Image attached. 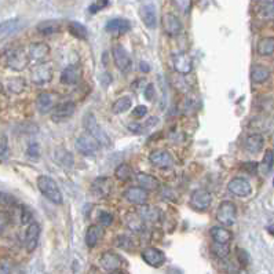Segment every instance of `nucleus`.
Returning <instances> with one entry per match:
<instances>
[{
  "mask_svg": "<svg viewBox=\"0 0 274 274\" xmlns=\"http://www.w3.org/2000/svg\"><path fill=\"white\" fill-rule=\"evenodd\" d=\"M31 62L29 54H27L22 49H11L5 51L0 55V65L6 66L13 71H24Z\"/></svg>",
  "mask_w": 274,
  "mask_h": 274,
  "instance_id": "nucleus-1",
  "label": "nucleus"
},
{
  "mask_svg": "<svg viewBox=\"0 0 274 274\" xmlns=\"http://www.w3.org/2000/svg\"><path fill=\"white\" fill-rule=\"evenodd\" d=\"M38 187L40 193L43 194L44 197L47 198L49 201L53 204L61 205L64 201L62 193L60 190V186L57 185V182L51 178V176L42 175L38 178Z\"/></svg>",
  "mask_w": 274,
  "mask_h": 274,
  "instance_id": "nucleus-2",
  "label": "nucleus"
},
{
  "mask_svg": "<svg viewBox=\"0 0 274 274\" xmlns=\"http://www.w3.org/2000/svg\"><path fill=\"white\" fill-rule=\"evenodd\" d=\"M83 123H84V128L87 130L88 134H91L97 141L99 142V145H102V146H106V148H109L110 146V138L105 134V131L101 128V126L98 124V121H97V117L94 113L91 112H88L84 116V119H83Z\"/></svg>",
  "mask_w": 274,
  "mask_h": 274,
  "instance_id": "nucleus-3",
  "label": "nucleus"
},
{
  "mask_svg": "<svg viewBox=\"0 0 274 274\" xmlns=\"http://www.w3.org/2000/svg\"><path fill=\"white\" fill-rule=\"evenodd\" d=\"M237 218V207L231 201H223L216 209V220L223 226H233Z\"/></svg>",
  "mask_w": 274,
  "mask_h": 274,
  "instance_id": "nucleus-4",
  "label": "nucleus"
},
{
  "mask_svg": "<svg viewBox=\"0 0 274 274\" xmlns=\"http://www.w3.org/2000/svg\"><path fill=\"white\" fill-rule=\"evenodd\" d=\"M211 203H212V194L208 190H205V189H196L190 194L189 205L194 211H198V212L205 211V209L209 208Z\"/></svg>",
  "mask_w": 274,
  "mask_h": 274,
  "instance_id": "nucleus-5",
  "label": "nucleus"
},
{
  "mask_svg": "<svg viewBox=\"0 0 274 274\" xmlns=\"http://www.w3.org/2000/svg\"><path fill=\"white\" fill-rule=\"evenodd\" d=\"M76 149L77 152L83 156L91 157L98 152L99 142L91 134H86V135H82L76 139Z\"/></svg>",
  "mask_w": 274,
  "mask_h": 274,
  "instance_id": "nucleus-6",
  "label": "nucleus"
},
{
  "mask_svg": "<svg viewBox=\"0 0 274 274\" xmlns=\"http://www.w3.org/2000/svg\"><path fill=\"white\" fill-rule=\"evenodd\" d=\"M99 264L106 271L116 273L124 266V259L121 258L119 253L113 252V251H106V252L102 253V256L99 259Z\"/></svg>",
  "mask_w": 274,
  "mask_h": 274,
  "instance_id": "nucleus-7",
  "label": "nucleus"
},
{
  "mask_svg": "<svg viewBox=\"0 0 274 274\" xmlns=\"http://www.w3.org/2000/svg\"><path fill=\"white\" fill-rule=\"evenodd\" d=\"M75 112H76V104L72 101L55 105L54 109L51 110V120L55 123H62L75 115Z\"/></svg>",
  "mask_w": 274,
  "mask_h": 274,
  "instance_id": "nucleus-8",
  "label": "nucleus"
},
{
  "mask_svg": "<svg viewBox=\"0 0 274 274\" xmlns=\"http://www.w3.org/2000/svg\"><path fill=\"white\" fill-rule=\"evenodd\" d=\"M149 161L152 163V165L161 168V170H167L174 167V157L168 150L164 149H159V150H153L150 156H149Z\"/></svg>",
  "mask_w": 274,
  "mask_h": 274,
  "instance_id": "nucleus-9",
  "label": "nucleus"
},
{
  "mask_svg": "<svg viewBox=\"0 0 274 274\" xmlns=\"http://www.w3.org/2000/svg\"><path fill=\"white\" fill-rule=\"evenodd\" d=\"M172 66L175 72H178L179 75H189L193 69L192 57L183 51H178L172 54Z\"/></svg>",
  "mask_w": 274,
  "mask_h": 274,
  "instance_id": "nucleus-10",
  "label": "nucleus"
},
{
  "mask_svg": "<svg viewBox=\"0 0 274 274\" xmlns=\"http://www.w3.org/2000/svg\"><path fill=\"white\" fill-rule=\"evenodd\" d=\"M53 75H54V72H53V68L47 64H38V65L35 66L31 72V79H32V82L35 84H38V86H43L46 83L51 82V79H53Z\"/></svg>",
  "mask_w": 274,
  "mask_h": 274,
  "instance_id": "nucleus-11",
  "label": "nucleus"
},
{
  "mask_svg": "<svg viewBox=\"0 0 274 274\" xmlns=\"http://www.w3.org/2000/svg\"><path fill=\"white\" fill-rule=\"evenodd\" d=\"M141 256H142L143 262H146L150 267H154V269H159V267H161L165 263L164 252L161 249H159V248H145Z\"/></svg>",
  "mask_w": 274,
  "mask_h": 274,
  "instance_id": "nucleus-12",
  "label": "nucleus"
},
{
  "mask_svg": "<svg viewBox=\"0 0 274 274\" xmlns=\"http://www.w3.org/2000/svg\"><path fill=\"white\" fill-rule=\"evenodd\" d=\"M227 189L231 194H234L237 197H247L252 192V186L251 183L244 179V178H233L229 183H227Z\"/></svg>",
  "mask_w": 274,
  "mask_h": 274,
  "instance_id": "nucleus-13",
  "label": "nucleus"
},
{
  "mask_svg": "<svg viewBox=\"0 0 274 274\" xmlns=\"http://www.w3.org/2000/svg\"><path fill=\"white\" fill-rule=\"evenodd\" d=\"M112 189H113V182L106 176H99L91 183V192L99 198L108 197L112 193Z\"/></svg>",
  "mask_w": 274,
  "mask_h": 274,
  "instance_id": "nucleus-14",
  "label": "nucleus"
},
{
  "mask_svg": "<svg viewBox=\"0 0 274 274\" xmlns=\"http://www.w3.org/2000/svg\"><path fill=\"white\" fill-rule=\"evenodd\" d=\"M124 198H126L128 203L135 204V205H146L148 203V190H145L143 187H128L126 192H124Z\"/></svg>",
  "mask_w": 274,
  "mask_h": 274,
  "instance_id": "nucleus-15",
  "label": "nucleus"
},
{
  "mask_svg": "<svg viewBox=\"0 0 274 274\" xmlns=\"http://www.w3.org/2000/svg\"><path fill=\"white\" fill-rule=\"evenodd\" d=\"M161 24L164 28V32L168 36H179L182 32V22L179 21V18L174 16L172 13H167L161 18Z\"/></svg>",
  "mask_w": 274,
  "mask_h": 274,
  "instance_id": "nucleus-16",
  "label": "nucleus"
},
{
  "mask_svg": "<svg viewBox=\"0 0 274 274\" xmlns=\"http://www.w3.org/2000/svg\"><path fill=\"white\" fill-rule=\"evenodd\" d=\"M130 29H131V24L128 20H124V18H113L105 27V31L113 36L126 35L127 32H130Z\"/></svg>",
  "mask_w": 274,
  "mask_h": 274,
  "instance_id": "nucleus-17",
  "label": "nucleus"
},
{
  "mask_svg": "<svg viewBox=\"0 0 274 274\" xmlns=\"http://www.w3.org/2000/svg\"><path fill=\"white\" fill-rule=\"evenodd\" d=\"M112 55H113V61H115V65L120 69V71H128L130 66H131V58L127 53V50L117 44L112 50Z\"/></svg>",
  "mask_w": 274,
  "mask_h": 274,
  "instance_id": "nucleus-18",
  "label": "nucleus"
},
{
  "mask_svg": "<svg viewBox=\"0 0 274 274\" xmlns=\"http://www.w3.org/2000/svg\"><path fill=\"white\" fill-rule=\"evenodd\" d=\"M39 238H40V226L36 222H32L28 226L27 231H25V247H27L28 252H33L39 244Z\"/></svg>",
  "mask_w": 274,
  "mask_h": 274,
  "instance_id": "nucleus-19",
  "label": "nucleus"
},
{
  "mask_svg": "<svg viewBox=\"0 0 274 274\" xmlns=\"http://www.w3.org/2000/svg\"><path fill=\"white\" fill-rule=\"evenodd\" d=\"M82 79V68L79 65H69L61 73V83L66 86H73Z\"/></svg>",
  "mask_w": 274,
  "mask_h": 274,
  "instance_id": "nucleus-20",
  "label": "nucleus"
},
{
  "mask_svg": "<svg viewBox=\"0 0 274 274\" xmlns=\"http://www.w3.org/2000/svg\"><path fill=\"white\" fill-rule=\"evenodd\" d=\"M29 58L32 61H35L36 64H40V62H43L46 58H47V55L50 54V47L49 44L46 43H33L31 44V47H29Z\"/></svg>",
  "mask_w": 274,
  "mask_h": 274,
  "instance_id": "nucleus-21",
  "label": "nucleus"
},
{
  "mask_svg": "<svg viewBox=\"0 0 274 274\" xmlns=\"http://www.w3.org/2000/svg\"><path fill=\"white\" fill-rule=\"evenodd\" d=\"M139 14L146 28L154 29L157 27V14H156V7L153 5H143L139 10Z\"/></svg>",
  "mask_w": 274,
  "mask_h": 274,
  "instance_id": "nucleus-22",
  "label": "nucleus"
},
{
  "mask_svg": "<svg viewBox=\"0 0 274 274\" xmlns=\"http://www.w3.org/2000/svg\"><path fill=\"white\" fill-rule=\"evenodd\" d=\"M55 102H57V95L51 93L40 94L36 99V106L40 113H47L55 108Z\"/></svg>",
  "mask_w": 274,
  "mask_h": 274,
  "instance_id": "nucleus-23",
  "label": "nucleus"
},
{
  "mask_svg": "<svg viewBox=\"0 0 274 274\" xmlns=\"http://www.w3.org/2000/svg\"><path fill=\"white\" fill-rule=\"evenodd\" d=\"M137 181L139 183V186L143 187L145 190L148 192H156L159 190L160 182L156 176L150 175V174H146V172H139L137 175Z\"/></svg>",
  "mask_w": 274,
  "mask_h": 274,
  "instance_id": "nucleus-24",
  "label": "nucleus"
},
{
  "mask_svg": "<svg viewBox=\"0 0 274 274\" xmlns=\"http://www.w3.org/2000/svg\"><path fill=\"white\" fill-rule=\"evenodd\" d=\"M102 227H104L102 225H91L88 227L87 231H86V237H84L88 248L95 247L99 240L102 238V236H104V229Z\"/></svg>",
  "mask_w": 274,
  "mask_h": 274,
  "instance_id": "nucleus-25",
  "label": "nucleus"
},
{
  "mask_svg": "<svg viewBox=\"0 0 274 274\" xmlns=\"http://www.w3.org/2000/svg\"><path fill=\"white\" fill-rule=\"evenodd\" d=\"M264 139L260 134H251L244 141V148L247 149L249 153H259L263 149Z\"/></svg>",
  "mask_w": 274,
  "mask_h": 274,
  "instance_id": "nucleus-26",
  "label": "nucleus"
},
{
  "mask_svg": "<svg viewBox=\"0 0 274 274\" xmlns=\"http://www.w3.org/2000/svg\"><path fill=\"white\" fill-rule=\"evenodd\" d=\"M20 28H21V22L18 18H13V20L2 22L0 24V39L9 38L10 35L16 33Z\"/></svg>",
  "mask_w": 274,
  "mask_h": 274,
  "instance_id": "nucleus-27",
  "label": "nucleus"
},
{
  "mask_svg": "<svg viewBox=\"0 0 274 274\" xmlns=\"http://www.w3.org/2000/svg\"><path fill=\"white\" fill-rule=\"evenodd\" d=\"M258 16L264 21H274V0H263L258 5Z\"/></svg>",
  "mask_w": 274,
  "mask_h": 274,
  "instance_id": "nucleus-28",
  "label": "nucleus"
},
{
  "mask_svg": "<svg viewBox=\"0 0 274 274\" xmlns=\"http://www.w3.org/2000/svg\"><path fill=\"white\" fill-rule=\"evenodd\" d=\"M209 234L212 237V240L216 242H230L233 238L230 230H227L225 226H215L209 230Z\"/></svg>",
  "mask_w": 274,
  "mask_h": 274,
  "instance_id": "nucleus-29",
  "label": "nucleus"
},
{
  "mask_svg": "<svg viewBox=\"0 0 274 274\" xmlns=\"http://www.w3.org/2000/svg\"><path fill=\"white\" fill-rule=\"evenodd\" d=\"M270 77V71L263 65H253L252 71H251V79L253 83L256 84H262V83L267 82Z\"/></svg>",
  "mask_w": 274,
  "mask_h": 274,
  "instance_id": "nucleus-30",
  "label": "nucleus"
},
{
  "mask_svg": "<svg viewBox=\"0 0 274 274\" xmlns=\"http://www.w3.org/2000/svg\"><path fill=\"white\" fill-rule=\"evenodd\" d=\"M139 216L142 218L143 222H150V223H156L160 219V209L156 207H150V205H142V208L139 211Z\"/></svg>",
  "mask_w": 274,
  "mask_h": 274,
  "instance_id": "nucleus-31",
  "label": "nucleus"
},
{
  "mask_svg": "<svg viewBox=\"0 0 274 274\" xmlns=\"http://www.w3.org/2000/svg\"><path fill=\"white\" fill-rule=\"evenodd\" d=\"M211 252L218 259H226L230 253V244L214 241V244H211Z\"/></svg>",
  "mask_w": 274,
  "mask_h": 274,
  "instance_id": "nucleus-32",
  "label": "nucleus"
},
{
  "mask_svg": "<svg viewBox=\"0 0 274 274\" xmlns=\"http://www.w3.org/2000/svg\"><path fill=\"white\" fill-rule=\"evenodd\" d=\"M68 31H69V33L73 38L80 39V40H86L88 36L87 28L84 27L83 24H80V22H69L68 24Z\"/></svg>",
  "mask_w": 274,
  "mask_h": 274,
  "instance_id": "nucleus-33",
  "label": "nucleus"
},
{
  "mask_svg": "<svg viewBox=\"0 0 274 274\" xmlns=\"http://www.w3.org/2000/svg\"><path fill=\"white\" fill-rule=\"evenodd\" d=\"M38 32L44 36H50V35H54V33L60 32L61 25L60 22L57 21H44L38 25Z\"/></svg>",
  "mask_w": 274,
  "mask_h": 274,
  "instance_id": "nucleus-34",
  "label": "nucleus"
},
{
  "mask_svg": "<svg viewBox=\"0 0 274 274\" xmlns=\"http://www.w3.org/2000/svg\"><path fill=\"white\" fill-rule=\"evenodd\" d=\"M132 101L130 97H121L117 101H115V104L112 105V113L113 115H121L131 108Z\"/></svg>",
  "mask_w": 274,
  "mask_h": 274,
  "instance_id": "nucleus-35",
  "label": "nucleus"
},
{
  "mask_svg": "<svg viewBox=\"0 0 274 274\" xmlns=\"http://www.w3.org/2000/svg\"><path fill=\"white\" fill-rule=\"evenodd\" d=\"M258 54L263 55V57H267V55H271L274 53V38H263L259 40L258 43Z\"/></svg>",
  "mask_w": 274,
  "mask_h": 274,
  "instance_id": "nucleus-36",
  "label": "nucleus"
},
{
  "mask_svg": "<svg viewBox=\"0 0 274 274\" xmlns=\"http://www.w3.org/2000/svg\"><path fill=\"white\" fill-rule=\"evenodd\" d=\"M126 225L131 229L132 231H142L145 229L143 226V219L139 216V214H128L126 216Z\"/></svg>",
  "mask_w": 274,
  "mask_h": 274,
  "instance_id": "nucleus-37",
  "label": "nucleus"
},
{
  "mask_svg": "<svg viewBox=\"0 0 274 274\" xmlns=\"http://www.w3.org/2000/svg\"><path fill=\"white\" fill-rule=\"evenodd\" d=\"M115 175L116 178L119 179V181H123V182H127L131 179V175H132V170L131 167L128 164H126V163H121L117 168H116L115 171Z\"/></svg>",
  "mask_w": 274,
  "mask_h": 274,
  "instance_id": "nucleus-38",
  "label": "nucleus"
},
{
  "mask_svg": "<svg viewBox=\"0 0 274 274\" xmlns=\"http://www.w3.org/2000/svg\"><path fill=\"white\" fill-rule=\"evenodd\" d=\"M7 90L14 94H20L25 90V82L21 77H14L7 82Z\"/></svg>",
  "mask_w": 274,
  "mask_h": 274,
  "instance_id": "nucleus-39",
  "label": "nucleus"
},
{
  "mask_svg": "<svg viewBox=\"0 0 274 274\" xmlns=\"http://www.w3.org/2000/svg\"><path fill=\"white\" fill-rule=\"evenodd\" d=\"M274 164V152L273 150H267L264 154L263 161H262V170L264 174H269Z\"/></svg>",
  "mask_w": 274,
  "mask_h": 274,
  "instance_id": "nucleus-40",
  "label": "nucleus"
},
{
  "mask_svg": "<svg viewBox=\"0 0 274 274\" xmlns=\"http://www.w3.org/2000/svg\"><path fill=\"white\" fill-rule=\"evenodd\" d=\"M116 245L119 248H123V249H126V251H130V249H132L134 248V242H132V240L128 236H119L117 238H116Z\"/></svg>",
  "mask_w": 274,
  "mask_h": 274,
  "instance_id": "nucleus-41",
  "label": "nucleus"
},
{
  "mask_svg": "<svg viewBox=\"0 0 274 274\" xmlns=\"http://www.w3.org/2000/svg\"><path fill=\"white\" fill-rule=\"evenodd\" d=\"M172 3L178 10L183 14H189L192 9V0H172Z\"/></svg>",
  "mask_w": 274,
  "mask_h": 274,
  "instance_id": "nucleus-42",
  "label": "nucleus"
},
{
  "mask_svg": "<svg viewBox=\"0 0 274 274\" xmlns=\"http://www.w3.org/2000/svg\"><path fill=\"white\" fill-rule=\"evenodd\" d=\"M113 220H115V216L110 214V212H101L98 216L99 225H102L104 227H108V226L112 225Z\"/></svg>",
  "mask_w": 274,
  "mask_h": 274,
  "instance_id": "nucleus-43",
  "label": "nucleus"
},
{
  "mask_svg": "<svg viewBox=\"0 0 274 274\" xmlns=\"http://www.w3.org/2000/svg\"><path fill=\"white\" fill-rule=\"evenodd\" d=\"M237 260L241 264V267H247L248 263H249V255L245 249H241V248L237 249Z\"/></svg>",
  "mask_w": 274,
  "mask_h": 274,
  "instance_id": "nucleus-44",
  "label": "nucleus"
},
{
  "mask_svg": "<svg viewBox=\"0 0 274 274\" xmlns=\"http://www.w3.org/2000/svg\"><path fill=\"white\" fill-rule=\"evenodd\" d=\"M9 156V145H7V138H2L0 141V161H5Z\"/></svg>",
  "mask_w": 274,
  "mask_h": 274,
  "instance_id": "nucleus-45",
  "label": "nucleus"
},
{
  "mask_svg": "<svg viewBox=\"0 0 274 274\" xmlns=\"http://www.w3.org/2000/svg\"><path fill=\"white\" fill-rule=\"evenodd\" d=\"M27 153L31 159H39V156H40V149H39L38 143L36 142L31 143V145L28 146Z\"/></svg>",
  "mask_w": 274,
  "mask_h": 274,
  "instance_id": "nucleus-46",
  "label": "nucleus"
},
{
  "mask_svg": "<svg viewBox=\"0 0 274 274\" xmlns=\"http://www.w3.org/2000/svg\"><path fill=\"white\" fill-rule=\"evenodd\" d=\"M146 115H148V108L145 105H138L137 108L132 110V116L137 117V119H142Z\"/></svg>",
  "mask_w": 274,
  "mask_h": 274,
  "instance_id": "nucleus-47",
  "label": "nucleus"
},
{
  "mask_svg": "<svg viewBox=\"0 0 274 274\" xmlns=\"http://www.w3.org/2000/svg\"><path fill=\"white\" fill-rule=\"evenodd\" d=\"M9 225H10V215L7 212H0V233H3Z\"/></svg>",
  "mask_w": 274,
  "mask_h": 274,
  "instance_id": "nucleus-48",
  "label": "nucleus"
},
{
  "mask_svg": "<svg viewBox=\"0 0 274 274\" xmlns=\"http://www.w3.org/2000/svg\"><path fill=\"white\" fill-rule=\"evenodd\" d=\"M14 203H16V198L13 196L0 192V205H13Z\"/></svg>",
  "mask_w": 274,
  "mask_h": 274,
  "instance_id": "nucleus-49",
  "label": "nucleus"
},
{
  "mask_svg": "<svg viewBox=\"0 0 274 274\" xmlns=\"http://www.w3.org/2000/svg\"><path fill=\"white\" fill-rule=\"evenodd\" d=\"M259 168L258 163H255V161H249V163H244L242 164V170L247 171L249 174H256V171Z\"/></svg>",
  "mask_w": 274,
  "mask_h": 274,
  "instance_id": "nucleus-50",
  "label": "nucleus"
},
{
  "mask_svg": "<svg viewBox=\"0 0 274 274\" xmlns=\"http://www.w3.org/2000/svg\"><path fill=\"white\" fill-rule=\"evenodd\" d=\"M108 3H109V0H98V3H95V5L90 7V13H91V14H95V13H97L98 10H101V9L106 7V6H108Z\"/></svg>",
  "mask_w": 274,
  "mask_h": 274,
  "instance_id": "nucleus-51",
  "label": "nucleus"
},
{
  "mask_svg": "<svg viewBox=\"0 0 274 274\" xmlns=\"http://www.w3.org/2000/svg\"><path fill=\"white\" fill-rule=\"evenodd\" d=\"M21 220L24 225H29V223H32L33 222V216L31 214V211H28V209H22V214H21Z\"/></svg>",
  "mask_w": 274,
  "mask_h": 274,
  "instance_id": "nucleus-52",
  "label": "nucleus"
},
{
  "mask_svg": "<svg viewBox=\"0 0 274 274\" xmlns=\"http://www.w3.org/2000/svg\"><path fill=\"white\" fill-rule=\"evenodd\" d=\"M154 94H156V91H154V86L152 83H149L148 86H146V88H145V98L148 99V101H153Z\"/></svg>",
  "mask_w": 274,
  "mask_h": 274,
  "instance_id": "nucleus-53",
  "label": "nucleus"
},
{
  "mask_svg": "<svg viewBox=\"0 0 274 274\" xmlns=\"http://www.w3.org/2000/svg\"><path fill=\"white\" fill-rule=\"evenodd\" d=\"M110 83H112V76H110V73H104V75L101 76V84H102L104 87H108Z\"/></svg>",
  "mask_w": 274,
  "mask_h": 274,
  "instance_id": "nucleus-54",
  "label": "nucleus"
},
{
  "mask_svg": "<svg viewBox=\"0 0 274 274\" xmlns=\"http://www.w3.org/2000/svg\"><path fill=\"white\" fill-rule=\"evenodd\" d=\"M141 71L142 72H149L150 71V66H149V64H146V62H141Z\"/></svg>",
  "mask_w": 274,
  "mask_h": 274,
  "instance_id": "nucleus-55",
  "label": "nucleus"
},
{
  "mask_svg": "<svg viewBox=\"0 0 274 274\" xmlns=\"http://www.w3.org/2000/svg\"><path fill=\"white\" fill-rule=\"evenodd\" d=\"M267 230H269L270 233H271V234H274V225L273 226H269V227H267Z\"/></svg>",
  "mask_w": 274,
  "mask_h": 274,
  "instance_id": "nucleus-56",
  "label": "nucleus"
},
{
  "mask_svg": "<svg viewBox=\"0 0 274 274\" xmlns=\"http://www.w3.org/2000/svg\"><path fill=\"white\" fill-rule=\"evenodd\" d=\"M273 185H274V179H273Z\"/></svg>",
  "mask_w": 274,
  "mask_h": 274,
  "instance_id": "nucleus-57",
  "label": "nucleus"
}]
</instances>
